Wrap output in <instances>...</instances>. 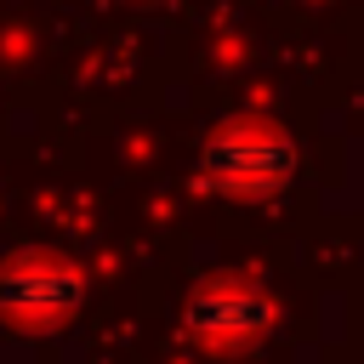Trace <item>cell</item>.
Listing matches in <instances>:
<instances>
[{
  "label": "cell",
  "mask_w": 364,
  "mask_h": 364,
  "mask_svg": "<svg viewBox=\"0 0 364 364\" xmlns=\"http://www.w3.org/2000/svg\"><path fill=\"white\" fill-rule=\"evenodd\" d=\"M290 176H296V148L267 119H233L199 154V182L228 199H267L290 188Z\"/></svg>",
  "instance_id": "6da1fadb"
},
{
  "label": "cell",
  "mask_w": 364,
  "mask_h": 364,
  "mask_svg": "<svg viewBox=\"0 0 364 364\" xmlns=\"http://www.w3.org/2000/svg\"><path fill=\"white\" fill-rule=\"evenodd\" d=\"M74 301H80V279L51 256H23L0 273V313L11 324H57L74 313Z\"/></svg>",
  "instance_id": "7a4b0ae2"
},
{
  "label": "cell",
  "mask_w": 364,
  "mask_h": 364,
  "mask_svg": "<svg viewBox=\"0 0 364 364\" xmlns=\"http://www.w3.org/2000/svg\"><path fill=\"white\" fill-rule=\"evenodd\" d=\"M267 296L239 284V279H222V284H205L193 296V336L210 341V347H239L250 336L267 330Z\"/></svg>",
  "instance_id": "3957f363"
}]
</instances>
